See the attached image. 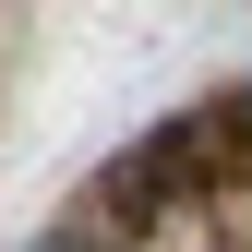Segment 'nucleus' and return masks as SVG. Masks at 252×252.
<instances>
[{
	"mask_svg": "<svg viewBox=\"0 0 252 252\" xmlns=\"http://www.w3.org/2000/svg\"><path fill=\"white\" fill-rule=\"evenodd\" d=\"M36 252H72V240H36Z\"/></svg>",
	"mask_w": 252,
	"mask_h": 252,
	"instance_id": "f257e3e1",
	"label": "nucleus"
},
{
	"mask_svg": "<svg viewBox=\"0 0 252 252\" xmlns=\"http://www.w3.org/2000/svg\"><path fill=\"white\" fill-rule=\"evenodd\" d=\"M240 120H252V84H240Z\"/></svg>",
	"mask_w": 252,
	"mask_h": 252,
	"instance_id": "f03ea898",
	"label": "nucleus"
}]
</instances>
